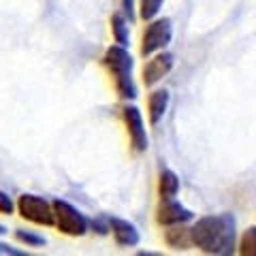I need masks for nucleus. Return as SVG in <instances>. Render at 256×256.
Returning <instances> with one entry per match:
<instances>
[{
    "instance_id": "1",
    "label": "nucleus",
    "mask_w": 256,
    "mask_h": 256,
    "mask_svg": "<svg viewBox=\"0 0 256 256\" xmlns=\"http://www.w3.org/2000/svg\"><path fill=\"white\" fill-rule=\"evenodd\" d=\"M190 242L205 254H233L237 242V222L230 214L198 218L194 226L190 228Z\"/></svg>"
},
{
    "instance_id": "2",
    "label": "nucleus",
    "mask_w": 256,
    "mask_h": 256,
    "mask_svg": "<svg viewBox=\"0 0 256 256\" xmlns=\"http://www.w3.org/2000/svg\"><path fill=\"white\" fill-rule=\"evenodd\" d=\"M102 62H105V66L111 70V75H114L118 94L122 96L124 100L137 98V86L132 82L134 60H132L130 52L122 45H111L105 52V56H102Z\"/></svg>"
},
{
    "instance_id": "3",
    "label": "nucleus",
    "mask_w": 256,
    "mask_h": 256,
    "mask_svg": "<svg viewBox=\"0 0 256 256\" xmlns=\"http://www.w3.org/2000/svg\"><path fill=\"white\" fill-rule=\"evenodd\" d=\"M52 207H54V224L64 235L82 237L88 233V228H90L88 218L75 205H70L68 201H64V198H56V201H52Z\"/></svg>"
},
{
    "instance_id": "4",
    "label": "nucleus",
    "mask_w": 256,
    "mask_h": 256,
    "mask_svg": "<svg viewBox=\"0 0 256 256\" xmlns=\"http://www.w3.org/2000/svg\"><path fill=\"white\" fill-rule=\"evenodd\" d=\"M15 210H18V214L24 220L38 224V226H52L54 224V207L45 196L24 192V194H20L18 203H15Z\"/></svg>"
},
{
    "instance_id": "5",
    "label": "nucleus",
    "mask_w": 256,
    "mask_h": 256,
    "mask_svg": "<svg viewBox=\"0 0 256 256\" xmlns=\"http://www.w3.org/2000/svg\"><path fill=\"white\" fill-rule=\"evenodd\" d=\"M171 38H173V24L169 18L152 20L146 34H143V41H141V56L148 58V56L162 52L164 47L171 43Z\"/></svg>"
},
{
    "instance_id": "6",
    "label": "nucleus",
    "mask_w": 256,
    "mask_h": 256,
    "mask_svg": "<svg viewBox=\"0 0 256 256\" xmlns=\"http://www.w3.org/2000/svg\"><path fill=\"white\" fill-rule=\"evenodd\" d=\"M122 118H124V124L128 128V137H130L134 152H146L150 146V139H148V132H146V124H143L141 111L134 105H126L122 109Z\"/></svg>"
},
{
    "instance_id": "7",
    "label": "nucleus",
    "mask_w": 256,
    "mask_h": 256,
    "mask_svg": "<svg viewBox=\"0 0 256 256\" xmlns=\"http://www.w3.org/2000/svg\"><path fill=\"white\" fill-rule=\"evenodd\" d=\"M194 218L188 207H184L182 203H178L175 198H162L158 205V212H156V220L158 224L162 226H175V224H186Z\"/></svg>"
},
{
    "instance_id": "8",
    "label": "nucleus",
    "mask_w": 256,
    "mask_h": 256,
    "mask_svg": "<svg viewBox=\"0 0 256 256\" xmlns=\"http://www.w3.org/2000/svg\"><path fill=\"white\" fill-rule=\"evenodd\" d=\"M173 68V54L169 52H158L146 66H143V84L148 88L156 86L160 79L166 77Z\"/></svg>"
},
{
    "instance_id": "9",
    "label": "nucleus",
    "mask_w": 256,
    "mask_h": 256,
    "mask_svg": "<svg viewBox=\"0 0 256 256\" xmlns=\"http://www.w3.org/2000/svg\"><path fill=\"white\" fill-rule=\"evenodd\" d=\"M107 222H109V230H111V235H114L118 246H122V248L139 246L141 237H139V230L132 222L122 220V218H109Z\"/></svg>"
},
{
    "instance_id": "10",
    "label": "nucleus",
    "mask_w": 256,
    "mask_h": 256,
    "mask_svg": "<svg viewBox=\"0 0 256 256\" xmlns=\"http://www.w3.org/2000/svg\"><path fill=\"white\" fill-rule=\"evenodd\" d=\"M166 107H169V92L166 90H154L148 98V111H150V122L158 124L164 118Z\"/></svg>"
},
{
    "instance_id": "11",
    "label": "nucleus",
    "mask_w": 256,
    "mask_h": 256,
    "mask_svg": "<svg viewBox=\"0 0 256 256\" xmlns=\"http://www.w3.org/2000/svg\"><path fill=\"white\" fill-rule=\"evenodd\" d=\"M158 192H160V198H173L180 192V178L171 169H164L160 173Z\"/></svg>"
},
{
    "instance_id": "12",
    "label": "nucleus",
    "mask_w": 256,
    "mask_h": 256,
    "mask_svg": "<svg viewBox=\"0 0 256 256\" xmlns=\"http://www.w3.org/2000/svg\"><path fill=\"white\" fill-rule=\"evenodd\" d=\"M166 244L171 248H178V250H186L192 244L190 242V228H184V224H175L166 230Z\"/></svg>"
},
{
    "instance_id": "13",
    "label": "nucleus",
    "mask_w": 256,
    "mask_h": 256,
    "mask_svg": "<svg viewBox=\"0 0 256 256\" xmlns=\"http://www.w3.org/2000/svg\"><path fill=\"white\" fill-rule=\"evenodd\" d=\"M111 30H114V38L118 45L122 47H128L130 45V32H128V20L124 15L116 13L114 18H111Z\"/></svg>"
},
{
    "instance_id": "14",
    "label": "nucleus",
    "mask_w": 256,
    "mask_h": 256,
    "mask_svg": "<svg viewBox=\"0 0 256 256\" xmlns=\"http://www.w3.org/2000/svg\"><path fill=\"white\" fill-rule=\"evenodd\" d=\"M15 239L26 248H41L47 244V239L43 235L34 233V230H26V228H15Z\"/></svg>"
},
{
    "instance_id": "15",
    "label": "nucleus",
    "mask_w": 256,
    "mask_h": 256,
    "mask_svg": "<svg viewBox=\"0 0 256 256\" xmlns=\"http://www.w3.org/2000/svg\"><path fill=\"white\" fill-rule=\"evenodd\" d=\"M162 2H164V0H141V2H139L141 20H146V22L156 20V15L160 13V9H162Z\"/></svg>"
},
{
    "instance_id": "16",
    "label": "nucleus",
    "mask_w": 256,
    "mask_h": 256,
    "mask_svg": "<svg viewBox=\"0 0 256 256\" xmlns=\"http://www.w3.org/2000/svg\"><path fill=\"white\" fill-rule=\"evenodd\" d=\"M239 254L244 256H256V226H250L244 233L239 242Z\"/></svg>"
},
{
    "instance_id": "17",
    "label": "nucleus",
    "mask_w": 256,
    "mask_h": 256,
    "mask_svg": "<svg viewBox=\"0 0 256 256\" xmlns=\"http://www.w3.org/2000/svg\"><path fill=\"white\" fill-rule=\"evenodd\" d=\"M0 214H4V216L15 214V201L2 190H0Z\"/></svg>"
},
{
    "instance_id": "18",
    "label": "nucleus",
    "mask_w": 256,
    "mask_h": 256,
    "mask_svg": "<svg viewBox=\"0 0 256 256\" xmlns=\"http://www.w3.org/2000/svg\"><path fill=\"white\" fill-rule=\"evenodd\" d=\"M88 224H90V228L96 230L98 235H107L109 233V222H100V220H88Z\"/></svg>"
},
{
    "instance_id": "19",
    "label": "nucleus",
    "mask_w": 256,
    "mask_h": 256,
    "mask_svg": "<svg viewBox=\"0 0 256 256\" xmlns=\"http://www.w3.org/2000/svg\"><path fill=\"white\" fill-rule=\"evenodd\" d=\"M26 252L18 250V248H13L9 244H0V256H24Z\"/></svg>"
},
{
    "instance_id": "20",
    "label": "nucleus",
    "mask_w": 256,
    "mask_h": 256,
    "mask_svg": "<svg viewBox=\"0 0 256 256\" xmlns=\"http://www.w3.org/2000/svg\"><path fill=\"white\" fill-rule=\"evenodd\" d=\"M122 6H124L128 22H134V0H122Z\"/></svg>"
},
{
    "instance_id": "21",
    "label": "nucleus",
    "mask_w": 256,
    "mask_h": 256,
    "mask_svg": "<svg viewBox=\"0 0 256 256\" xmlns=\"http://www.w3.org/2000/svg\"><path fill=\"white\" fill-rule=\"evenodd\" d=\"M6 233H9V230H6V226H4V224H0V237L6 235Z\"/></svg>"
}]
</instances>
